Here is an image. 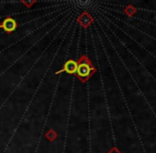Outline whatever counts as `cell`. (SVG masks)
Segmentation results:
<instances>
[{"label": "cell", "instance_id": "5", "mask_svg": "<svg viewBox=\"0 0 156 153\" xmlns=\"http://www.w3.org/2000/svg\"><path fill=\"white\" fill-rule=\"evenodd\" d=\"M136 12H137V9L135 6L131 5V4H129V5H126L124 8V14L129 17H133L136 14Z\"/></svg>", "mask_w": 156, "mask_h": 153}, {"label": "cell", "instance_id": "2", "mask_svg": "<svg viewBox=\"0 0 156 153\" xmlns=\"http://www.w3.org/2000/svg\"><path fill=\"white\" fill-rule=\"evenodd\" d=\"M76 68H78V63L74 60H68L65 62V64L63 65L62 69L58 70L55 73V75H60L62 73H66L68 75H76Z\"/></svg>", "mask_w": 156, "mask_h": 153}, {"label": "cell", "instance_id": "1", "mask_svg": "<svg viewBox=\"0 0 156 153\" xmlns=\"http://www.w3.org/2000/svg\"><path fill=\"white\" fill-rule=\"evenodd\" d=\"M76 63H78V68H76V73L74 76L78 78L80 82L86 83L96 73L97 68L94 66L93 62L86 54L81 55Z\"/></svg>", "mask_w": 156, "mask_h": 153}, {"label": "cell", "instance_id": "3", "mask_svg": "<svg viewBox=\"0 0 156 153\" xmlns=\"http://www.w3.org/2000/svg\"><path fill=\"white\" fill-rule=\"evenodd\" d=\"M17 28V23L14 18L8 16L3 19L1 23H0V29L3 30L5 33H12L16 30Z\"/></svg>", "mask_w": 156, "mask_h": 153}, {"label": "cell", "instance_id": "8", "mask_svg": "<svg viewBox=\"0 0 156 153\" xmlns=\"http://www.w3.org/2000/svg\"><path fill=\"white\" fill-rule=\"evenodd\" d=\"M21 3L25 4V5L27 6V8H31L32 4H34V3H35V1H32V2H26V1H23Z\"/></svg>", "mask_w": 156, "mask_h": 153}, {"label": "cell", "instance_id": "7", "mask_svg": "<svg viewBox=\"0 0 156 153\" xmlns=\"http://www.w3.org/2000/svg\"><path fill=\"white\" fill-rule=\"evenodd\" d=\"M107 153H122V152L120 151V150L118 149L117 147H113V148H112V149L109 150V151L107 152Z\"/></svg>", "mask_w": 156, "mask_h": 153}, {"label": "cell", "instance_id": "6", "mask_svg": "<svg viewBox=\"0 0 156 153\" xmlns=\"http://www.w3.org/2000/svg\"><path fill=\"white\" fill-rule=\"evenodd\" d=\"M45 136L49 141H54L56 138H58V133L53 130V129H49V130L47 131V133H46Z\"/></svg>", "mask_w": 156, "mask_h": 153}, {"label": "cell", "instance_id": "4", "mask_svg": "<svg viewBox=\"0 0 156 153\" xmlns=\"http://www.w3.org/2000/svg\"><path fill=\"white\" fill-rule=\"evenodd\" d=\"M94 23V17L88 12H83L78 17V23L83 28H88Z\"/></svg>", "mask_w": 156, "mask_h": 153}]
</instances>
